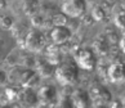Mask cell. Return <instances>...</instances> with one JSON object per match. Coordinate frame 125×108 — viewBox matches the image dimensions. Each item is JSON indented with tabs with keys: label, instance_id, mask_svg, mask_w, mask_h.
<instances>
[{
	"label": "cell",
	"instance_id": "6da1fadb",
	"mask_svg": "<svg viewBox=\"0 0 125 108\" xmlns=\"http://www.w3.org/2000/svg\"><path fill=\"white\" fill-rule=\"evenodd\" d=\"M36 76H38V73L34 69L17 66V67L12 68L10 72L8 73V80L12 84L20 85L22 88H31L32 82L36 80Z\"/></svg>",
	"mask_w": 125,
	"mask_h": 108
},
{
	"label": "cell",
	"instance_id": "7a4b0ae2",
	"mask_svg": "<svg viewBox=\"0 0 125 108\" xmlns=\"http://www.w3.org/2000/svg\"><path fill=\"white\" fill-rule=\"evenodd\" d=\"M55 79L57 81L63 86H67V85H72V84L76 82L77 80V67L73 63L70 62H66V63H62L59 64L57 68H55Z\"/></svg>",
	"mask_w": 125,
	"mask_h": 108
},
{
	"label": "cell",
	"instance_id": "3957f363",
	"mask_svg": "<svg viewBox=\"0 0 125 108\" xmlns=\"http://www.w3.org/2000/svg\"><path fill=\"white\" fill-rule=\"evenodd\" d=\"M89 94L92 98V103H93V108H110L114 102L110 90L102 85L93 86Z\"/></svg>",
	"mask_w": 125,
	"mask_h": 108
},
{
	"label": "cell",
	"instance_id": "277c9868",
	"mask_svg": "<svg viewBox=\"0 0 125 108\" xmlns=\"http://www.w3.org/2000/svg\"><path fill=\"white\" fill-rule=\"evenodd\" d=\"M45 35L39 30H32L26 35L25 39V48L31 53H40L45 46Z\"/></svg>",
	"mask_w": 125,
	"mask_h": 108
},
{
	"label": "cell",
	"instance_id": "5b68a950",
	"mask_svg": "<svg viewBox=\"0 0 125 108\" xmlns=\"http://www.w3.org/2000/svg\"><path fill=\"white\" fill-rule=\"evenodd\" d=\"M61 10L64 16L77 18L84 14L86 10V1L85 0H63Z\"/></svg>",
	"mask_w": 125,
	"mask_h": 108
},
{
	"label": "cell",
	"instance_id": "8992f818",
	"mask_svg": "<svg viewBox=\"0 0 125 108\" xmlns=\"http://www.w3.org/2000/svg\"><path fill=\"white\" fill-rule=\"evenodd\" d=\"M73 58H75V62L79 67H81L83 69H88V71H90V69H93L95 67V63H97V58L93 53V50L90 49H79L75 55H73Z\"/></svg>",
	"mask_w": 125,
	"mask_h": 108
},
{
	"label": "cell",
	"instance_id": "52a82bcc",
	"mask_svg": "<svg viewBox=\"0 0 125 108\" xmlns=\"http://www.w3.org/2000/svg\"><path fill=\"white\" fill-rule=\"evenodd\" d=\"M18 102L21 103L22 108H36L39 102V95L32 88H22L18 95Z\"/></svg>",
	"mask_w": 125,
	"mask_h": 108
},
{
	"label": "cell",
	"instance_id": "ba28073f",
	"mask_svg": "<svg viewBox=\"0 0 125 108\" xmlns=\"http://www.w3.org/2000/svg\"><path fill=\"white\" fill-rule=\"evenodd\" d=\"M39 95V102L40 104L48 106V107H54L58 102V97H57V90L53 85H44L40 88V90L38 91Z\"/></svg>",
	"mask_w": 125,
	"mask_h": 108
},
{
	"label": "cell",
	"instance_id": "9c48e42d",
	"mask_svg": "<svg viewBox=\"0 0 125 108\" xmlns=\"http://www.w3.org/2000/svg\"><path fill=\"white\" fill-rule=\"evenodd\" d=\"M72 32L67 26L61 25V26H54L52 31H50V37L54 45H62L64 43H67L71 39Z\"/></svg>",
	"mask_w": 125,
	"mask_h": 108
},
{
	"label": "cell",
	"instance_id": "30bf717a",
	"mask_svg": "<svg viewBox=\"0 0 125 108\" xmlns=\"http://www.w3.org/2000/svg\"><path fill=\"white\" fill-rule=\"evenodd\" d=\"M71 99L75 108H93L90 94L85 90H81V89L75 90L71 94Z\"/></svg>",
	"mask_w": 125,
	"mask_h": 108
},
{
	"label": "cell",
	"instance_id": "8fae6325",
	"mask_svg": "<svg viewBox=\"0 0 125 108\" xmlns=\"http://www.w3.org/2000/svg\"><path fill=\"white\" fill-rule=\"evenodd\" d=\"M108 77L112 82H123L125 81V64L124 63H114L108 68Z\"/></svg>",
	"mask_w": 125,
	"mask_h": 108
},
{
	"label": "cell",
	"instance_id": "7c38bea8",
	"mask_svg": "<svg viewBox=\"0 0 125 108\" xmlns=\"http://www.w3.org/2000/svg\"><path fill=\"white\" fill-rule=\"evenodd\" d=\"M55 68L57 67H55L53 63H50L48 59L39 60V62L36 63V73L43 79H48V77L52 76V75H54Z\"/></svg>",
	"mask_w": 125,
	"mask_h": 108
},
{
	"label": "cell",
	"instance_id": "4fadbf2b",
	"mask_svg": "<svg viewBox=\"0 0 125 108\" xmlns=\"http://www.w3.org/2000/svg\"><path fill=\"white\" fill-rule=\"evenodd\" d=\"M61 58H62V53L61 50L57 48V45L55 46H50L48 49V54H47V59L49 60L50 63H53L54 66L58 64L61 62Z\"/></svg>",
	"mask_w": 125,
	"mask_h": 108
},
{
	"label": "cell",
	"instance_id": "5bb4252c",
	"mask_svg": "<svg viewBox=\"0 0 125 108\" xmlns=\"http://www.w3.org/2000/svg\"><path fill=\"white\" fill-rule=\"evenodd\" d=\"M54 108H75V106H73L71 97H62L61 99H58Z\"/></svg>",
	"mask_w": 125,
	"mask_h": 108
},
{
	"label": "cell",
	"instance_id": "9a60e30c",
	"mask_svg": "<svg viewBox=\"0 0 125 108\" xmlns=\"http://www.w3.org/2000/svg\"><path fill=\"white\" fill-rule=\"evenodd\" d=\"M5 95H7V98L10 102H13V100H18V95H20V90H18L17 88H13V86H10V88H7L5 89Z\"/></svg>",
	"mask_w": 125,
	"mask_h": 108
},
{
	"label": "cell",
	"instance_id": "2e32d148",
	"mask_svg": "<svg viewBox=\"0 0 125 108\" xmlns=\"http://www.w3.org/2000/svg\"><path fill=\"white\" fill-rule=\"evenodd\" d=\"M92 16H93V18L95 21H102V20H104V17H106V12L101 5H97L93 9V12H92Z\"/></svg>",
	"mask_w": 125,
	"mask_h": 108
},
{
	"label": "cell",
	"instance_id": "e0dca14e",
	"mask_svg": "<svg viewBox=\"0 0 125 108\" xmlns=\"http://www.w3.org/2000/svg\"><path fill=\"white\" fill-rule=\"evenodd\" d=\"M1 26L5 27V29H10V27L13 26V20L10 17H4L1 20Z\"/></svg>",
	"mask_w": 125,
	"mask_h": 108
},
{
	"label": "cell",
	"instance_id": "ac0fdd59",
	"mask_svg": "<svg viewBox=\"0 0 125 108\" xmlns=\"http://www.w3.org/2000/svg\"><path fill=\"white\" fill-rule=\"evenodd\" d=\"M7 81H9L8 80V73L5 71H3V69H0V86L5 85Z\"/></svg>",
	"mask_w": 125,
	"mask_h": 108
},
{
	"label": "cell",
	"instance_id": "d6986e66",
	"mask_svg": "<svg viewBox=\"0 0 125 108\" xmlns=\"http://www.w3.org/2000/svg\"><path fill=\"white\" fill-rule=\"evenodd\" d=\"M120 48H121V50L125 53V35L121 37V40H120Z\"/></svg>",
	"mask_w": 125,
	"mask_h": 108
},
{
	"label": "cell",
	"instance_id": "ffe728a7",
	"mask_svg": "<svg viewBox=\"0 0 125 108\" xmlns=\"http://www.w3.org/2000/svg\"><path fill=\"white\" fill-rule=\"evenodd\" d=\"M36 108H50V107H48V106H44V104H39Z\"/></svg>",
	"mask_w": 125,
	"mask_h": 108
},
{
	"label": "cell",
	"instance_id": "44dd1931",
	"mask_svg": "<svg viewBox=\"0 0 125 108\" xmlns=\"http://www.w3.org/2000/svg\"><path fill=\"white\" fill-rule=\"evenodd\" d=\"M121 108H125V98H124V100H123V103H121Z\"/></svg>",
	"mask_w": 125,
	"mask_h": 108
},
{
	"label": "cell",
	"instance_id": "7402d4cb",
	"mask_svg": "<svg viewBox=\"0 0 125 108\" xmlns=\"http://www.w3.org/2000/svg\"><path fill=\"white\" fill-rule=\"evenodd\" d=\"M21 108H22V107H21Z\"/></svg>",
	"mask_w": 125,
	"mask_h": 108
}]
</instances>
